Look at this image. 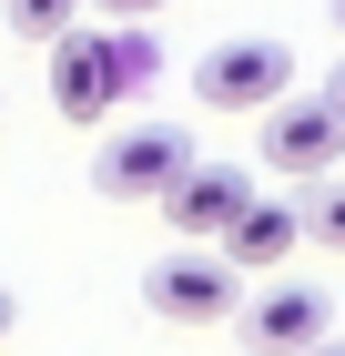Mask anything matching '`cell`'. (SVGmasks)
Segmentation results:
<instances>
[{
	"mask_svg": "<svg viewBox=\"0 0 345 356\" xmlns=\"http://www.w3.org/2000/svg\"><path fill=\"white\" fill-rule=\"evenodd\" d=\"M294 92V51L274 41V31H244V41H213L203 61H193V102L203 112H264Z\"/></svg>",
	"mask_w": 345,
	"mask_h": 356,
	"instance_id": "7a4b0ae2",
	"label": "cell"
},
{
	"mask_svg": "<svg viewBox=\"0 0 345 356\" xmlns=\"http://www.w3.org/2000/svg\"><path fill=\"white\" fill-rule=\"evenodd\" d=\"M305 234L345 254V184H315V193H305Z\"/></svg>",
	"mask_w": 345,
	"mask_h": 356,
	"instance_id": "30bf717a",
	"label": "cell"
},
{
	"mask_svg": "<svg viewBox=\"0 0 345 356\" xmlns=\"http://www.w3.org/2000/svg\"><path fill=\"white\" fill-rule=\"evenodd\" d=\"M162 82V41L153 21H102V31H61L51 41V112L61 122H112L133 92Z\"/></svg>",
	"mask_w": 345,
	"mask_h": 356,
	"instance_id": "6da1fadb",
	"label": "cell"
},
{
	"mask_svg": "<svg viewBox=\"0 0 345 356\" xmlns=\"http://www.w3.org/2000/svg\"><path fill=\"white\" fill-rule=\"evenodd\" d=\"M325 326H335V296L325 285H264V296L244 305V346L254 356H305Z\"/></svg>",
	"mask_w": 345,
	"mask_h": 356,
	"instance_id": "52a82bcc",
	"label": "cell"
},
{
	"mask_svg": "<svg viewBox=\"0 0 345 356\" xmlns=\"http://www.w3.org/2000/svg\"><path fill=\"white\" fill-rule=\"evenodd\" d=\"M325 10H335V31H345V0H325Z\"/></svg>",
	"mask_w": 345,
	"mask_h": 356,
	"instance_id": "9a60e30c",
	"label": "cell"
},
{
	"mask_svg": "<svg viewBox=\"0 0 345 356\" xmlns=\"http://www.w3.org/2000/svg\"><path fill=\"white\" fill-rule=\"evenodd\" d=\"M325 92H335V102H345V61H335V82H325Z\"/></svg>",
	"mask_w": 345,
	"mask_h": 356,
	"instance_id": "5bb4252c",
	"label": "cell"
},
{
	"mask_svg": "<svg viewBox=\"0 0 345 356\" xmlns=\"http://www.w3.org/2000/svg\"><path fill=\"white\" fill-rule=\"evenodd\" d=\"M183 163H193V143L173 133V122H122V133L92 153V193H102V204H162V193L183 184Z\"/></svg>",
	"mask_w": 345,
	"mask_h": 356,
	"instance_id": "277c9868",
	"label": "cell"
},
{
	"mask_svg": "<svg viewBox=\"0 0 345 356\" xmlns=\"http://www.w3.org/2000/svg\"><path fill=\"white\" fill-rule=\"evenodd\" d=\"M305 356H345V346H335V336H315V346H305Z\"/></svg>",
	"mask_w": 345,
	"mask_h": 356,
	"instance_id": "4fadbf2b",
	"label": "cell"
},
{
	"mask_svg": "<svg viewBox=\"0 0 345 356\" xmlns=\"http://www.w3.org/2000/svg\"><path fill=\"white\" fill-rule=\"evenodd\" d=\"M244 204H254V173H244V163H203V153H193L183 184L162 193V224L193 234V245H224V224H234Z\"/></svg>",
	"mask_w": 345,
	"mask_h": 356,
	"instance_id": "8992f818",
	"label": "cell"
},
{
	"mask_svg": "<svg viewBox=\"0 0 345 356\" xmlns=\"http://www.w3.org/2000/svg\"><path fill=\"white\" fill-rule=\"evenodd\" d=\"M294 245H305V204H264V193H254V204L224 224V254H234L244 275H274Z\"/></svg>",
	"mask_w": 345,
	"mask_h": 356,
	"instance_id": "ba28073f",
	"label": "cell"
},
{
	"mask_svg": "<svg viewBox=\"0 0 345 356\" xmlns=\"http://www.w3.org/2000/svg\"><path fill=\"white\" fill-rule=\"evenodd\" d=\"M81 10H92V0H0V21L21 31V41H41V51H51V41L81 21Z\"/></svg>",
	"mask_w": 345,
	"mask_h": 356,
	"instance_id": "9c48e42d",
	"label": "cell"
},
{
	"mask_svg": "<svg viewBox=\"0 0 345 356\" xmlns=\"http://www.w3.org/2000/svg\"><path fill=\"white\" fill-rule=\"evenodd\" d=\"M102 21H153V10H173V0H92Z\"/></svg>",
	"mask_w": 345,
	"mask_h": 356,
	"instance_id": "8fae6325",
	"label": "cell"
},
{
	"mask_svg": "<svg viewBox=\"0 0 345 356\" xmlns=\"http://www.w3.org/2000/svg\"><path fill=\"white\" fill-rule=\"evenodd\" d=\"M10 326H21V296H10V285H0V336H10Z\"/></svg>",
	"mask_w": 345,
	"mask_h": 356,
	"instance_id": "7c38bea8",
	"label": "cell"
},
{
	"mask_svg": "<svg viewBox=\"0 0 345 356\" xmlns=\"http://www.w3.org/2000/svg\"><path fill=\"white\" fill-rule=\"evenodd\" d=\"M335 163H345V102L335 92H285V102H264V173L325 184Z\"/></svg>",
	"mask_w": 345,
	"mask_h": 356,
	"instance_id": "3957f363",
	"label": "cell"
},
{
	"mask_svg": "<svg viewBox=\"0 0 345 356\" xmlns=\"http://www.w3.org/2000/svg\"><path fill=\"white\" fill-rule=\"evenodd\" d=\"M142 305L173 316V326H213L224 305H244V265H234L224 245H193V234H183V245L142 275Z\"/></svg>",
	"mask_w": 345,
	"mask_h": 356,
	"instance_id": "5b68a950",
	"label": "cell"
}]
</instances>
